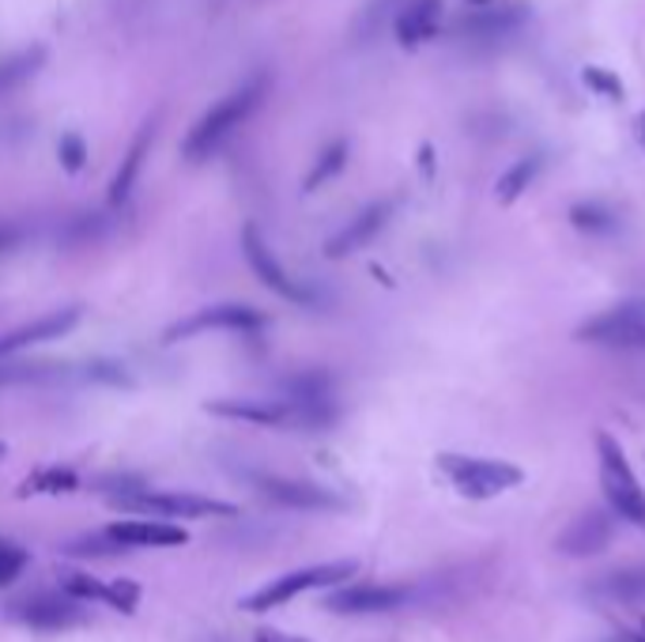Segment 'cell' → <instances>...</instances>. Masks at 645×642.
Returning <instances> with one entry per match:
<instances>
[{"label": "cell", "instance_id": "cell-26", "mask_svg": "<svg viewBox=\"0 0 645 642\" xmlns=\"http://www.w3.org/2000/svg\"><path fill=\"white\" fill-rule=\"evenodd\" d=\"M570 219H573V227H581V231H589V235H604L616 227V216H611L604 204H573Z\"/></svg>", "mask_w": 645, "mask_h": 642}, {"label": "cell", "instance_id": "cell-13", "mask_svg": "<svg viewBox=\"0 0 645 642\" xmlns=\"http://www.w3.org/2000/svg\"><path fill=\"white\" fill-rule=\"evenodd\" d=\"M79 318H84V306L72 303V306H61V311H50V314H42V318L20 325V329L4 332V337H0V360H12V355L27 352V348H38V344H46V340L65 337V332L76 329Z\"/></svg>", "mask_w": 645, "mask_h": 642}, {"label": "cell", "instance_id": "cell-7", "mask_svg": "<svg viewBox=\"0 0 645 642\" xmlns=\"http://www.w3.org/2000/svg\"><path fill=\"white\" fill-rule=\"evenodd\" d=\"M408 586H378V582H344L325 593L321 608L337 616H378L393 613L408 601Z\"/></svg>", "mask_w": 645, "mask_h": 642}, {"label": "cell", "instance_id": "cell-19", "mask_svg": "<svg viewBox=\"0 0 645 642\" xmlns=\"http://www.w3.org/2000/svg\"><path fill=\"white\" fill-rule=\"evenodd\" d=\"M151 133H155V125H143L140 137L132 140V148H129V152H125L122 166H117L114 181H110V204H114V209H117V204L129 201L132 186H137L140 166H143V155H148V148H151Z\"/></svg>", "mask_w": 645, "mask_h": 642}, {"label": "cell", "instance_id": "cell-37", "mask_svg": "<svg viewBox=\"0 0 645 642\" xmlns=\"http://www.w3.org/2000/svg\"><path fill=\"white\" fill-rule=\"evenodd\" d=\"M472 4H488V0H472Z\"/></svg>", "mask_w": 645, "mask_h": 642}, {"label": "cell", "instance_id": "cell-14", "mask_svg": "<svg viewBox=\"0 0 645 642\" xmlns=\"http://www.w3.org/2000/svg\"><path fill=\"white\" fill-rule=\"evenodd\" d=\"M616 533V518L604 511H585L581 518H573L567 526V533L555 541V549L567 552V556H596L611 544Z\"/></svg>", "mask_w": 645, "mask_h": 642}, {"label": "cell", "instance_id": "cell-33", "mask_svg": "<svg viewBox=\"0 0 645 642\" xmlns=\"http://www.w3.org/2000/svg\"><path fill=\"white\" fill-rule=\"evenodd\" d=\"M99 227H102V219L94 216H79L76 224H72V242H84V239H94V235H99Z\"/></svg>", "mask_w": 645, "mask_h": 642}, {"label": "cell", "instance_id": "cell-6", "mask_svg": "<svg viewBox=\"0 0 645 642\" xmlns=\"http://www.w3.org/2000/svg\"><path fill=\"white\" fill-rule=\"evenodd\" d=\"M268 322L273 318L250 303H212V306H201L197 314H189V318L174 322L170 329L163 332V344H178V340L201 337V332H208V329L257 332V329H265Z\"/></svg>", "mask_w": 645, "mask_h": 642}, {"label": "cell", "instance_id": "cell-20", "mask_svg": "<svg viewBox=\"0 0 645 642\" xmlns=\"http://www.w3.org/2000/svg\"><path fill=\"white\" fill-rule=\"evenodd\" d=\"M42 61H46L42 46H30V50H20V53H8V58H0V99H4V95H12L15 87L27 84L30 76L42 68Z\"/></svg>", "mask_w": 645, "mask_h": 642}, {"label": "cell", "instance_id": "cell-10", "mask_svg": "<svg viewBox=\"0 0 645 642\" xmlns=\"http://www.w3.org/2000/svg\"><path fill=\"white\" fill-rule=\"evenodd\" d=\"M578 340L608 348H645V303H623L608 314H596L578 329Z\"/></svg>", "mask_w": 645, "mask_h": 642}, {"label": "cell", "instance_id": "cell-25", "mask_svg": "<svg viewBox=\"0 0 645 642\" xmlns=\"http://www.w3.org/2000/svg\"><path fill=\"white\" fill-rule=\"evenodd\" d=\"M61 590H65V597H72V601H106V582L84 575V570H68V575H61Z\"/></svg>", "mask_w": 645, "mask_h": 642}, {"label": "cell", "instance_id": "cell-18", "mask_svg": "<svg viewBox=\"0 0 645 642\" xmlns=\"http://www.w3.org/2000/svg\"><path fill=\"white\" fill-rule=\"evenodd\" d=\"M72 375H76V367H68V363H53V360H0V390L65 382Z\"/></svg>", "mask_w": 645, "mask_h": 642}, {"label": "cell", "instance_id": "cell-9", "mask_svg": "<svg viewBox=\"0 0 645 642\" xmlns=\"http://www.w3.org/2000/svg\"><path fill=\"white\" fill-rule=\"evenodd\" d=\"M204 408H208L212 416L242 419V424L280 427V431H309L306 416H302L294 404L273 401V398H223V401H208Z\"/></svg>", "mask_w": 645, "mask_h": 642}, {"label": "cell", "instance_id": "cell-3", "mask_svg": "<svg viewBox=\"0 0 645 642\" xmlns=\"http://www.w3.org/2000/svg\"><path fill=\"white\" fill-rule=\"evenodd\" d=\"M438 473L450 480V488L460 499L488 503L506 491H514L524 480V473L498 457H476V454H438Z\"/></svg>", "mask_w": 645, "mask_h": 642}, {"label": "cell", "instance_id": "cell-36", "mask_svg": "<svg viewBox=\"0 0 645 642\" xmlns=\"http://www.w3.org/2000/svg\"><path fill=\"white\" fill-rule=\"evenodd\" d=\"M4 454H8V446H4V442H0V462H4Z\"/></svg>", "mask_w": 645, "mask_h": 642}, {"label": "cell", "instance_id": "cell-8", "mask_svg": "<svg viewBox=\"0 0 645 642\" xmlns=\"http://www.w3.org/2000/svg\"><path fill=\"white\" fill-rule=\"evenodd\" d=\"M242 253H245V261H250L253 276H257L273 295L287 299V303H299V306H314V291L302 288L294 276L283 273V265L276 261V253H273V246L261 239V231L253 224L242 227Z\"/></svg>", "mask_w": 645, "mask_h": 642}, {"label": "cell", "instance_id": "cell-2", "mask_svg": "<svg viewBox=\"0 0 645 642\" xmlns=\"http://www.w3.org/2000/svg\"><path fill=\"white\" fill-rule=\"evenodd\" d=\"M596 462H600V491L608 499L611 518L627 521V526L645 533V491L642 480L634 477L631 462H627L619 439H611L608 431L596 435Z\"/></svg>", "mask_w": 645, "mask_h": 642}, {"label": "cell", "instance_id": "cell-23", "mask_svg": "<svg viewBox=\"0 0 645 642\" xmlns=\"http://www.w3.org/2000/svg\"><path fill=\"white\" fill-rule=\"evenodd\" d=\"M79 477L72 469H38L35 477H27L20 483V495H65L76 491Z\"/></svg>", "mask_w": 645, "mask_h": 642}, {"label": "cell", "instance_id": "cell-17", "mask_svg": "<svg viewBox=\"0 0 645 642\" xmlns=\"http://www.w3.org/2000/svg\"><path fill=\"white\" fill-rule=\"evenodd\" d=\"M442 27V0H412L401 15H396V42L404 50H416V46L430 42Z\"/></svg>", "mask_w": 645, "mask_h": 642}, {"label": "cell", "instance_id": "cell-15", "mask_svg": "<svg viewBox=\"0 0 645 642\" xmlns=\"http://www.w3.org/2000/svg\"><path fill=\"white\" fill-rule=\"evenodd\" d=\"M106 537L122 544V549H174V544L189 541V533L181 526H170V521H151V518L114 521V526L106 529Z\"/></svg>", "mask_w": 645, "mask_h": 642}, {"label": "cell", "instance_id": "cell-22", "mask_svg": "<svg viewBox=\"0 0 645 642\" xmlns=\"http://www.w3.org/2000/svg\"><path fill=\"white\" fill-rule=\"evenodd\" d=\"M540 155H529V160H517L514 166H509L506 174L498 178V186H495V197H498V204H514L517 197L524 193V189L536 181V174H540Z\"/></svg>", "mask_w": 645, "mask_h": 642}, {"label": "cell", "instance_id": "cell-30", "mask_svg": "<svg viewBox=\"0 0 645 642\" xmlns=\"http://www.w3.org/2000/svg\"><path fill=\"white\" fill-rule=\"evenodd\" d=\"M65 552L68 556H117V552H125V549L117 541H110L106 529H102V533H94V537H79V541L65 544Z\"/></svg>", "mask_w": 645, "mask_h": 642}, {"label": "cell", "instance_id": "cell-24", "mask_svg": "<svg viewBox=\"0 0 645 642\" xmlns=\"http://www.w3.org/2000/svg\"><path fill=\"white\" fill-rule=\"evenodd\" d=\"M344 163H347V140H332V144L317 155L314 171L306 174V189H321L325 181L337 178V174L344 171Z\"/></svg>", "mask_w": 645, "mask_h": 642}, {"label": "cell", "instance_id": "cell-35", "mask_svg": "<svg viewBox=\"0 0 645 642\" xmlns=\"http://www.w3.org/2000/svg\"><path fill=\"white\" fill-rule=\"evenodd\" d=\"M638 133H642V144H645V114H642V122H638Z\"/></svg>", "mask_w": 645, "mask_h": 642}, {"label": "cell", "instance_id": "cell-1", "mask_svg": "<svg viewBox=\"0 0 645 642\" xmlns=\"http://www.w3.org/2000/svg\"><path fill=\"white\" fill-rule=\"evenodd\" d=\"M265 95H268V76H253V80H245L238 91H230L223 102H215L208 114H204L201 122L189 129L186 144H181V155H186L189 163L212 160V155L219 152L223 144H227L230 133L257 114V106L265 102Z\"/></svg>", "mask_w": 645, "mask_h": 642}, {"label": "cell", "instance_id": "cell-38", "mask_svg": "<svg viewBox=\"0 0 645 642\" xmlns=\"http://www.w3.org/2000/svg\"><path fill=\"white\" fill-rule=\"evenodd\" d=\"M638 642H645V639H638Z\"/></svg>", "mask_w": 645, "mask_h": 642}, {"label": "cell", "instance_id": "cell-5", "mask_svg": "<svg viewBox=\"0 0 645 642\" xmlns=\"http://www.w3.org/2000/svg\"><path fill=\"white\" fill-rule=\"evenodd\" d=\"M358 575L355 559H332V563H317V567H302L291 570V575L273 578L268 586H261L257 593L242 601L245 613H268V608H280L287 601H294L299 593L309 590H332V586H344L347 578Z\"/></svg>", "mask_w": 645, "mask_h": 642}, {"label": "cell", "instance_id": "cell-4", "mask_svg": "<svg viewBox=\"0 0 645 642\" xmlns=\"http://www.w3.org/2000/svg\"><path fill=\"white\" fill-rule=\"evenodd\" d=\"M110 506L132 518H238L235 503H223V499H204V495H170V491H151L137 488L114 495Z\"/></svg>", "mask_w": 645, "mask_h": 642}, {"label": "cell", "instance_id": "cell-16", "mask_svg": "<svg viewBox=\"0 0 645 642\" xmlns=\"http://www.w3.org/2000/svg\"><path fill=\"white\" fill-rule=\"evenodd\" d=\"M389 216H393V201H378V204H370V209H363L344 231H337L325 242V257H347V253L363 250V246L389 224Z\"/></svg>", "mask_w": 645, "mask_h": 642}, {"label": "cell", "instance_id": "cell-28", "mask_svg": "<svg viewBox=\"0 0 645 642\" xmlns=\"http://www.w3.org/2000/svg\"><path fill=\"white\" fill-rule=\"evenodd\" d=\"M581 80H585L589 91L600 95V99H608V102H619V99H623V80H619L616 73H608V68L589 65L585 73H581Z\"/></svg>", "mask_w": 645, "mask_h": 642}, {"label": "cell", "instance_id": "cell-31", "mask_svg": "<svg viewBox=\"0 0 645 642\" xmlns=\"http://www.w3.org/2000/svg\"><path fill=\"white\" fill-rule=\"evenodd\" d=\"M58 155H61V166H65L68 174L84 171V163H87L84 137H76V133H65V137H61V144H58Z\"/></svg>", "mask_w": 645, "mask_h": 642}, {"label": "cell", "instance_id": "cell-29", "mask_svg": "<svg viewBox=\"0 0 645 642\" xmlns=\"http://www.w3.org/2000/svg\"><path fill=\"white\" fill-rule=\"evenodd\" d=\"M106 605L117 608V613L132 616L140 605V586L132 578H117V582H106Z\"/></svg>", "mask_w": 645, "mask_h": 642}, {"label": "cell", "instance_id": "cell-11", "mask_svg": "<svg viewBox=\"0 0 645 642\" xmlns=\"http://www.w3.org/2000/svg\"><path fill=\"white\" fill-rule=\"evenodd\" d=\"M253 488L265 499L291 511H344L347 499L340 491L325 488V483H309V480H291V477H253Z\"/></svg>", "mask_w": 645, "mask_h": 642}, {"label": "cell", "instance_id": "cell-27", "mask_svg": "<svg viewBox=\"0 0 645 642\" xmlns=\"http://www.w3.org/2000/svg\"><path fill=\"white\" fill-rule=\"evenodd\" d=\"M27 563H30V552L23 549V544L0 537V586H12L15 578L27 570Z\"/></svg>", "mask_w": 645, "mask_h": 642}, {"label": "cell", "instance_id": "cell-21", "mask_svg": "<svg viewBox=\"0 0 645 642\" xmlns=\"http://www.w3.org/2000/svg\"><path fill=\"white\" fill-rule=\"evenodd\" d=\"M596 590L611 601H623V605H642L645 601V567H631V570H616V575L604 578Z\"/></svg>", "mask_w": 645, "mask_h": 642}, {"label": "cell", "instance_id": "cell-12", "mask_svg": "<svg viewBox=\"0 0 645 642\" xmlns=\"http://www.w3.org/2000/svg\"><path fill=\"white\" fill-rule=\"evenodd\" d=\"M8 616L23 628L35 631H68L87 624V608H79V601L72 597H50V593H38V597L15 601L8 605Z\"/></svg>", "mask_w": 645, "mask_h": 642}, {"label": "cell", "instance_id": "cell-32", "mask_svg": "<svg viewBox=\"0 0 645 642\" xmlns=\"http://www.w3.org/2000/svg\"><path fill=\"white\" fill-rule=\"evenodd\" d=\"M23 239H27V231H23L20 224H12V219H0V253L15 250Z\"/></svg>", "mask_w": 645, "mask_h": 642}, {"label": "cell", "instance_id": "cell-34", "mask_svg": "<svg viewBox=\"0 0 645 642\" xmlns=\"http://www.w3.org/2000/svg\"><path fill=\"white\" fill-rule=\"evenodd\" d=\"M253 642H306V639H299V635H283V631L265 628V631H257V639H253Z\"/></svg>", "mask_w": 645, "mask_h": 642}]
</instances>
